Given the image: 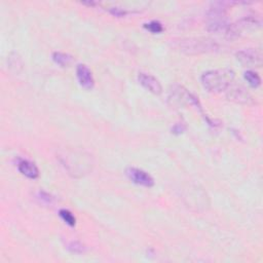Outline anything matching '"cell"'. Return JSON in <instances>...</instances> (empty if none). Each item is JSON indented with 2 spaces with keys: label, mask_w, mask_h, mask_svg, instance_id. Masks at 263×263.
Here are the masks:
<instances>
[{
  "label": "cell",
  "mask_w": 263,
  "mask_h": 263,
  "mask_svg": "<svg viewBox=\"0 0 263 263\" xmlns=\"http://www.w3.org/2000/svg\"><path fill=\"white\" fill-rule=\"evenodd\" d=\"M236 74L230 69H216L204 72L201 83L204 89L211 93H221L226 91L235 80Z\"/></svg>",
  "instance_id": "1"
},
{
  "label": "cell",
  "mask_w": 263,
  "mask_h": 263,
  "mask_svg": "<svg viewBox=\"0 0 263 263\" xmlns=\"http://www.w3.org/2000/svg\"><path fill=\"white\" fill-rule=\"evenodd\" d=\"M175 47L188 55H197L216 51L219 45L209 38H184L175 42Z\"/></svg>",
  "instance_id": "2"
},
{
  "label": "cell",
  "mask_w": 263,
  "mask_h": 263,
  "mask_svg": "<svg viewBox=\"0 0 263 263\" xmlns=\"http://www.w3.org/2000/svg\"><path fill=\"white\" fill-rule=\"evenodd\" d=\"M208 23L207 28L209 31L212 32H220L223 30H227L228 23L226 17V8L223 4H217L208 12Z\"/></svg>",
  "instance_id": "3"
},
{
  "label": "cell",
  "mask_w": 263,
  "mask_h": 263,
  "mask_svg": "<svg viewBox=\"0 0 263 263\" xmlns=\"http://www.w3.org/2000/svg\"><path fill=\"white\" fill-rule=\"evenodd\" d=\"M260 24H261V21L259 18L249 16V17H246V18L238 21L236 24L229 25L226 30V33L229 37H238L243 31L247 30V29L259 27Z\"/></svg>",
  "instance_id": "4"
},
{
  "label": "cell",
  "mask_w": 263,
  "mask_h": 263,
  "mask_svg": "<svg viewBox=\"0 0 263 263\" xmlns=\"http://www.w3.org/2000/svg\"><path fill=\"white\" fill-rule=\"evenodd\" d=\"M236 57L238 61L246 67H260L262 65V55L254 48L239 50Z\"/></svg>",
  "instance_id": "5"
},
{
  "label": "cell",
  "mask_w": 263,
  "mask_h": 263,
  "mask_svg": "<svg viewBox=\"0 0 263 263\" xmlns=\"http://www.w3.org/2000/svg\"><path fill=\"white\" fill-rule=\"evenodd\" d=\"M126 175L133 183L137 185H141L144 187H152L154 185L153 178L148 173H146L141 169L130 167L126 170Z\"/></svg>",
  "instance_id": "6"
},
{
  "label": "cell",
  "mask_w": 263,
  "mask_h": 263,
  "mask_svg": "<svg viewBox=\"0 0 263 263\" xmlns=\"http://www.w3.org/2000/svg\"><path fill=\"white\" fill-rule=\"evenodd\" d=\"M138 80L139 83L147 90L148 92L154 94V95H161L163 92V86L159 79H156L151 74H147L144 72H140L138 74Z\"/></svg>",
  "instance_id": "7"
},
{
  "label": "cell",
  "mask_w": 263,
  "mask_h": 263,
  "mask_svg": "<svg viewBox=\"0 0 263 263\" xmlns=\"http://www.w3.org/2000/svg\"><path fill=\"white\" fill-rule=\"evenodd\" d=\"M227 90V98L231 101L242 104H248L252 101V96L242 85H230Z\"/></svg>",
  "instance_id": "8"
},
{
  "label": "cell",
  "mask_w": 263,
  "mask_h": 263,
  "mask_svg": "<svg viewBox=\"0 0 263 263\" xmlns=\"http://www.w3.org/2000/svg\"><path fill=\"white\" fill-rule=\"evenodd\" d=\"M76 76L79 84L85 90H92L95 85V79L92 71L86 65L79 64L76 68Z\"/></svg>",
  "instance_id": "9"
},
{
  "label": "cell",
  "mask_w": 263,
  "mask_h": 263,
  "mask_svg": "<svg viewBox=\"0 0 263 263\" xmlns=\"http://www.w3.org/2000/svg\"><path fill=\"white\" fill-rule=\"evenodd\" d=\"M19 171L29 179H36L39 176V170L32 162L21 161L18 165Z\"/></svg>",
  "instance_id": "10"
},
{
  "label": "cell",
  "mask_w": 263,
  "mask_h": 263,
  "mask_svg": "<svg viewBox=\"0 0 263 263\" xmlns=\"http://www.w3.org/2000/svg\"><path fill=\"white\" fill-rule=\"evenodd\" d=\"M52 60L56 64L60 65L61 67H67L72 62V57L67 54H64V52L56 51L52 55Z\"/></svg>",
  "instance_id": "11"
},
{
  "label": "cell",
  "mask_w": 263,
  "mask_h": 263,
  "mask_svg": "<svg viewBox=\"0 0 263 263\" xmlns=\"http://www.w3.org/2000/svg\"><path fill=\"white\" fill-rule=\"evenodd\" d=\"M245 79L247 80V82L252 86V87H258L261 84V78L258 75V73H256L255 71L252 70H248L245 72L244 74Z\"/></svg>",
  "instance_id": "12"
},
{
  "label": "cell",
  "mask_w": 263,
  "mask_h": 263,
  "mask_svg": "<svg viewBox=\"0 0 263 263\" xmlns=\"http://www.w3.org/2000/svg\"><path fill=\"white\" fill-rule=\"evenodd\" d=\"M59 215H60V217L62 218V220H63L66 224H68L69 226H74V225H75L76 219H75V217L73 216V214H72L70 211L65 210V209H62V210L59 212Z\"/></svg>",
  "instance_id": "13"
},
{
  "label": "cell",
  "mask_w": 263,
  "mask_h": 263,
  "mask_svg": "<svg viewBox=\"0 0 263 263\" xmlns=\"http://www.w3.org/2000/svg\"><path fill=\"white\" fill-rule=\"evenodd\" d=\"M144 27L151 33H161L164 30L163 25L157 21H151L150 23L145 24Z\"/></svg>",
  "instance_id": "14"
},
{
  "label": "cell",
  "mask_w": 263,
  "mask_h": 263,
  "mask_svg": "<svg viewBox=\"0 0 263 263\" xmlns=\"http://www.w3.org/2000/svg\"><path fill=\"white\" fill-rule=\"evenodd\" d=\"M109 12L114 17H119V18L125 17L128 14L127 11H125L123 9H120V8H111V9H109Z\"/></svg>",
  "instance_id": "15"
},
{
  "label": "cell",
  "mask_w": 263,
  "mask_h": 263,
  "mask_svg": "<svg viewBox=\"0 0 263 263\" xmlns=\"http://www.w3.org/2000/svg\"><path fill=\"white\" fill-rule=\"evenodd\" d=\"M68 249H69L72 253H81V252H83V246H82L80 243H78V242H72V243L69 245Z\"/></svg>",
  "instance_id": "16"
},
{
  "label": "cell",
  "mask_w": 263,
  "mask_h": 263,
  "mask_svg": "<svg viewBox=\"0 0 263 263\" xmlns=\"http://www.w3.org/2000/svg\"><path fill=\"white\" fill-rule=\"evenodd\" d=\"M184 129H185V127L182 124L181 125L178 124V125H176L172 129V133H174V134H181L184 131Z\"/></svg>",
  "instance_id": "17"
},
{
  "label": "cell",
  "mask_w": 263,
  "mask_h": 263,
  "mask_svg": "<svg viewBox=\"0 0 263 263\" xmlns=\"http://www.w3.org/2000/svg\"><path fill=\"white\" fill-rule=\"evenodd\" d=\"M40 196H41L42 199L46 200L47 202H50V200H51V196L49 194L45 193V192H40Z\"/></svg>",
  "instance_id": "18"
}]
</instances>
